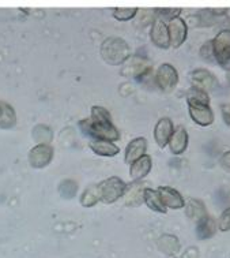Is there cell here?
Wrapping results in <instances>:
<instances>
[{
  "instance_id": "35",
  "label": "cell",
  "mask_w": 230,
  "mask_h": 258,
  "mask_svg": "<svg viewBox=\"0 0 230 258\" xmlns=\"http://www.w3.org/2000/svg\"><path fill=\"white\" fill-rule=\"evenodd\" d=\"M197 255H199V251H197L195 247H189V249L184 253L183 258H197Z\"/></svg>"
},
{
  "instance_id": "32",
  "label": "cell",
  "mask_w": 230,
  "mask_h": 258,
  "mask_svg": "<svg viewBox=\"0 0 230 258\" xmlns=\"http://www.w3.org/2000/svg\"><path fill=\"white\" fill-rule=\"evenodd\" d=\"M216 225H218V230L222 231V232L230 231V208H226L225 211L222 212Z\"/></svg>"
},
{
  "instance_id": "5",
  "label": "cell",
  "mask_w": 230,
  "mask_h": 258,
  "mask_svg": "<svg viewBox=\"0 0 230 258\" xmlns=\"http://www.w3.org/2000/svg\"><path fill=\"white\" fill-rule=\"evenodd\" d=\"M155 82L164 92H170L179 84V73L172 64L164 63L157 69Z\"/></svg>"
},
{
  "instance_id": "4",
  "label": "cell",
  "mask_w": 230,
  "mask_h": 258,
  "mask_svg": "<svg viewBox=\"0 0 230 258\" xmlns=\"http://www.w3.org/2000/svg\"><path fill=\"white\" fill-rule=\"evenodd\" d=\"M215 61L226 70H230V30H221L212 40Z\"/></svg>"
},
{
  "instance_id": "17",
  "label": "cell",
  "mask_w": 230,
  "mask_h": 258,
  "mask_svg": "<svg viewBox=\"0 0 230 258\" xmlns=\"http://www.w3.org/2000/svg\"><path fill=\"white\" fill-rule=\"evenodd\" d=\"M151 167H153L151 157L145 155L141 159H138L135 163H132L131 168H130V176H131L132 180H142L150 174Z\"/></svg>"
},
{
  "instance_id": "33",
  "label": "cell",
  "mask_w": 230,
  "mask_h": 258,
  "mask_svg": "<svg viewBox=\"0 0 230 258\" xmlns=\"http://www.w3.org/2000/svg\"><path fill=\"white\" fill-rule=\"evenodd\" d=\"M221 113L222 117H223V122L226 123V126L230 127V104H222Z\"/></svg>"
},
{
  "instance_id": "11",
  "label": "cell",
  "mask_w": 230,
  "mask_h": 258,
  "mask_svg": "<svg viewBox=\"0 0 230 258\" xmlns=\"http://www.w3.org/2000/svg\"><path fill=\"white\" fill-rule=\"evenodd\" d=\"M174 126L169 117H161L158 122L155 123L154 127V140L160 148H165L169 142L170 137L173 134Z\"/></svg>"
},
{
  "instance_id": "25",
  "label": "cell",
  "mask_w": 230,
  "mask_h": 258,
  "mask_svg": "<svg viewBox=\"0 0 230 258\" xmlns=\"http://www.w3.org/2000/svg\"><path fill=\"white\" fill-rule=\"evenodd\" d=\"M101 201V196H99L98 184H91L86 188L83 194L80 196V205L85 208H91L95 204Z\"/></svg>"
},
{
  "instance_id": "34",
  "label": "cell",
  "mask_w": 230,
  "mask_h": 258,
  "mask_svg": "<svg viewBox=\"0 0 230 258\" xmlns=\"http://www.w3.org/2000/svg\"><path fill=\"white\" fill-rule=\"evenodd\" d=\"M219 163H221V167L225 169L226 172H230V150L225 152V153L221 156Z\"/></svg>"
},
{
  "instance_id": "15",
  "label": "cell",
  "mask_w": 230,
  "mask_h": 258,
  "mask_svg": "<svg viewBox=\"0 0 230 258\" xmlns=\"http://www.w3.org/2000/svg\"><path fill=\"white\" fill-rule=\"evenodd\" d=\"M145 183L141 180H134L127 184L124 191V202L127 207H139L143 204V192H145Z\"/></svg>"
},
{
  "instance_id": "22",
  "label": "cell",
  "mask_w": 230,
  "mask_h": 258,
  "mask_svg": "<svg viewBox=\"0 0 230 258\" xmlns=\"http://www.w3.org/2000/svg\"><path fill=\"white\" fill-rule=\"evenodd\" d=\"M90 149L93 150L95 155L103 156V157H113L119 155V146H116L113 142L105 141V140H93L90 141Z\"/></svg>"
},
{
  "instance_id": "19",
  "label": "cell",
  "mask_w": 230,
  "mask_h": 258,
  "mask_svg": "<svg viewBox=\"0 0 230 258\" xmlns=\"http://www.w3.org/2000/svg\"><path fill=\"white\" fill-rule=\"evenodd\" d=\"M184 209H185L187 217H189L191 220L199 221L200 219L207 216V209L204 204L197 198H188L184 204Z\"/></svg>"
},
{
  "instance_id": "14",
  "label": "cell",
  "mask_w": 230,
  "mask_h": 258,
  "mask_svg": "<svg viewBox=\"0 0 230 258\" xmlns=\"http://www.w3.org/2000/svg\"><path fill=\"white\" fill-rule=\"evenodd\" d=\"M188 142H189V137H188V132L183 126L174 127L173 134L170 137L168 146H169L170 152L173 155H183L184 152L187 150Z\"/></svg>"
},
{
  "instance_id": "20",
  "label": "cell",
  "mask_w": 230,
  "mask_h": 258,
  "mask_svg": "<svg viewBox=\"0 0 230 258\" xmlns=\"http://www.w3.org/2000/svg\"><path fill=\"white\" fill-rule=\"evenodd\" d=\"M143 202L146 204V207L151 209L153 212H157V213H161V215H165L168 209L165 208V205L162 204L160 198V194L157 190L150 187H146L145 192H143Z\"/></svg>"
},
{
  "instance_id": "3",
  "label": "cell",
  "mask_w": 230,
  "mask_h": 258,
  "mask_svg": "<svg viewBox=\"0 0 230 258\" xmlns=\"http://www.w3.org/2000/svg\"><path fill=\"white\" fill-rule=\"evenodd\" d=\"M127 184L119 176H110L98 183L101 202L103 204H114L124 196Z\"/></svg>"
},
{
  "instance_id": "10",
  "label": "cell",
  "mask_w": 230,
  "mask_h": 258,
  "mask_svg": "<svg viewBox=\"0 0 230 258\" xmlns=\"http://www.w3.org/2000/svg\"><path fill=\"white\" fill-rule=\"evenodd\" d=\"M160 198L166 209H183L185 200L176 188L169 186H160L157 188Z\"/></svg>"
},
{
  "instance_id": "18",
  "label": "cell",
  "mask_w": 230,
  "mask_h": 258,
  "mask_svg": "<svg viewBox=\"0 0 230 258\" xmlns=\"http://www.w3.org/2000/svg\"><path fill=\"white\" fill-rule=\"evenodd\" d=\"M216 230H218L216 221L212 217L208 216V215L200 219L199 221H196V230L195 231H196L197 239H210V238H212L216 234Z\"/></svg>"
},
{
  "instance_id": "36",
  "label": "cell",
  "mask_w": 230,
  "mask_h": 258,
  "mask_svg": "<svg viewBox=\"0 0 230 258\" xmlns=\"http://www.w3.org/2000/svg\"><path fill=\"white\" fill-rule=\"evenodd\" d=\"M169 258H174V255H172V257H169Z\"/></svg>"
},
{
  "instance_id": "12",
  "label": "cell",
  "mask_w": 230,
  "mask_h": 258,
  "mask_svg": "<svg viewBox=\"0 0 230 258\" xmlns=\"http://www.w3.org/2000/svg\"><path fill=\"white\" fill-rule=\"evenodd\" d=\"M151 67L150 64L147 63V60L145 59H141V57H132L131 60L128 61L127 64L124 66L123 69V74L128 75V77H132V78H135V80H141L146 75L150 74Z\"/></svg>"
},
{
  "instance_id": "1",
  "label": "cell",
  "mask_w": 230,
  "mask_h": 258,
  "mask_svg": "<svg viewBox=\"0 0 230 258\" xmlns=\"http://www.w3.org/2000/svg\"><path fill=\"white\" fill-rule=\"evenodd\" d=\"M130 47L123 38L109 37L101 45V56L108 64L118 66L126 63L130 57Z\"/></svg>"
},
{
  "instance_id": "2",
  "label": "cell",
  "mask_w": 230,
  "mask_h": 258,
  "mask_svg": "<svg viewBox=\"0 0 230 258\" xmlns=\"http://www.w3.org/2000/svg\"><path fill=\"white\" fill-rule=\"evenodd\" d=\"M79 127L82 133L93 140H105V141L114 142L120 140V133L113 123H97L91 119L80 120Z\"/></svg>"
},
{
  "instance_id": "28",
  "label": "cell",
  "mask_w": 230,
  "mask_h": 258,
  "mask_svg": "<svg viewBox=\"0 0 230 258\" xmlns=\"http://www.w3.org/2000/svg\"><path fill=\"white\" fill-rule=\"evenodd\" d=\"M33 136L34 140L38 142V144H48L49 145V142L52 140V132L51 128L48 126H43V124H40L33 130Z\"/></svg>"
},
{
  "instance_id": "24",
  "label": "cell",
  "mask_w": 230,
  "mask_h": 258,
  "mask_svg": "<svg viewBox=\"0 0 230 258\" xmlns=\"http://www.w3.org/2000/svg\"><path fill=\"white\" fill-rule=\"evenodd\" d=\"M17 116L15 111L10 104L0 103V127L2 128H11L15 126Z\"/></svg>"
},
{
  "instance_id": "7",
  "label": "cell",
  "mask_w": 230,
  "mask_h": 258,
  "mask_svg": "<svg viewBox=\"0 0 230 258\" xmlns=\"http://www.w3.org/2000/svg\"><path fill=\"white\" fill-rule=\"evenodd\" d=\"M52 157H53V149L48 144H38L29 153V161L34 168L47 167L52 161Z\"/></svg>"
},
{
  "instance_id": "26",
  "label": "cell",
  "mask_w": 230,
  "mask_h": 258,
  "mask_svg": "<svg viewBox=\"0 0 230 258\" xmlns=\"http://www.w3.org/2000/svg\"><path fill=\"white\" fill-rule=\"evenodd\" d=\"M59 192L63 198L71 200V198L75 197L76 192H78V183L75 180H71V179L63 180L59 186Z\"/></svg>"
},
{
  "instance_id": "30",
  "label": "cell",
  "mask_w": 230,
  "mask_h": 258,
  "mask_svg": "<svg viewBox=\"0 0 230 258\" xmlns=\"http://www.w3.org/2000/svg\"><path fill=\"white\" fill-rule=\"evenodd\" d=\"M112 14L118 21H131L138 14V9H114Z\"/></svg>"
},
{
  "instance_id": "21",
  "label": "cell",
  "mask_w": 230,
  "mask_h": 258,
  "mask_svg": "<svg viewBox=\"0 0 230 258\" xmlns=\"http://www.w3.org/2000/svg\"><path fill=\"white\" fill-rule=\"evenodd\" d=\"M157 246L158 249L162 251L164 254H168V255H176V254L180 251V240L177 239V236L170 234H164L161 235L160 239L157 240Z\"/></svg>"
},
{
  "instance_id": "13",
  "label": "cell",
  "mask_w": 230,
  "mask_h": 258,
  "mask_svg": "<svg viewBox=\"0 0 230 258\" xmlns=\"http://www.w3.org/2000/svg\"><path fill=\"white\" fill-rule=\"evenodd\" d=\"M188 112L191 119L199 126L207 127L214 123V112L210 105H188Z\"/></svg>"
},
{
  "instance_id": "27",
  "label": "cell",
  "mask_w": 230,
  "mask_h": 258,
  "mask_svg": "<svg viewBox=\"0 0 230 258\" xmlns=\"http://www.w3.org/2000/svg\"><path fill=\"white\" fill-rule=\"evenodd\" d=\"M90 119L93 122L97 123H112V116L106 108H103L101 105H95L91 108V116Z\"/></svg>"
},
{
  "instance_id": "8",
  "label": "cell",
  "mask_w": 230,
  "mask_h": 258,
  "mask_svg": "<svg viewBox=\"0 0 230 258\" xmlns=\"http://www.w3.org/2000/svg\"><path fill=\"white\" fill-rule=\"evenodd\" d=\"M150 38L155 47L161 48V49H168L170 47L168 24L164 22L162 19L155 18L151 24Z\"/></svg>"
},
{
  "instance_id": "23",
  "label": "cell",
  "mask_w": 230,
  "mask_h": 258,
  "mask_svg": "<svg viewBox=\"0 0 230 258\" xmlns=\"http://www.w3.org/2000/svg\"><path fill=\"white\" fill-rule=\"evenodd\" d=\"M188 105H210V96L204 90L196 86H191L187 90Z\"/></svg>"
},
{
  "instance_id": "29",
  "label": "cell",
  "mask_w": 230,
  "mask_h": 258,
  "mask_svg": "<svg viewBox=\"0 0 230 258\" xmlns=\"http://www.w3.org/2000/svg\"><path fill=\"white\" fill-rule=\"evenodd\" d=\"M155 14L158 15L157 18L162 19L164 22H170L176 18H180V14H181V9H158L154 11Z\"/></svg>"
},
{
  "instance_id": "16",
  "label": "cell",
  "mask_w": 230,
  "mask_h": 258,
  "mask_svg": "<svg viewBox=\"0 0 230 258\" xmlns=\"http://www.w3.org/2000/svg\"><path fill=\"white\" fill-rule=\"evenodd\" d=\"M146 149H147V141L143 137H138L134 138L126 148V156L124 160L127 164L131 165L132 163H135L138 159H141L146 155Z\"/></svg>"
},
{
  "instance_id": "6",
  "label": "cell",
  "mask_w": 230,
  "mask_h": 258,
  "mask_svg": "<svg viewBox=\"0 0 230 258\" xmlns=\"http://www.w3.org/2000/svg\"><path fill=\"white\" fill-rule=\"evenodd\" d=\"M191 78V82H192V86H196L199 89L204 90V92H212L218 88V80L216 77L212 73H210L206 69H196L193 70L189 75Z\"/></svg>"
},
{
  "instance_id": "31",
  "label": "cell",
  "mask_w": 230,
  "mask_h": 258,
  "mask_svg": "<svg viewBox=\"0 0 230 258\" xmlns=\"http://www.w3.org/2000/svg\"><path fill=\"white\" fill-rule=\"evenodd\" d=\"M199 53H200V57H202L203 60L208 61V63H214V61H215V55H214L212 40L204 42L202 47H200V51H199Z\"/></svg>"
},
{
  "instance_id": "9",
  "label": "cell",
  "mask_w": 230,
  "mask_h": 258,
  "mask_svg": "<svg viewBox=\"0 0 230 258\" xmlns=\"http://www.w3.org/2000/svg\"><path fill=\"white\" fill-rule=\"evenodd\" d=\"M169 41L172 48H180L183 45L188 36V26L183 18H176L168 22Z\"/></svg>"
}]
</instances>
